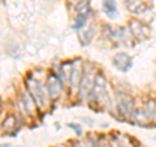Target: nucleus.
<instances>
[{"instance_id": "obj_7", "label": "nucleus", "mask_w": 156, "mask_h": 147, "mask_svg": "<svg viewBox=\"0 0 156 147\" xmlns=\"http://www.w3.org/2000/svg\"><path fill=\"white\" fill-rule=\"evenodd\" d=\"M113 65L120 72L126 73L131 68V65H133V59L124 52H120L113 57Z\"/></svg>"}, {"instance_id": "obj_1", "label": "nucleus", "mask_w": 156, "mask_h": 147, "mask_svg": "<svg viewBox=\"0 0 156 147\" xmlns=\"http://www.w3.org/2000/svg\"><path fill=\"white\" fill-rule=\"evenodd\" d=\"M108 100V95H107V89H105V80L104 77L99 74L96 77L94 82V86L90 91V102L91 104H103L104 102Z\"/></svg>"}, {"instance_id": "obj_6", "label": "nucleus", "mask_w": 156, "mask_h": 147, "mask_svg": "<svg viewBox=\"0 0 156 147\" xmlns=\"http://www.w3.org/2000/svg\"><path fill=\"white\" fill-rule=\"evenodd\" d=\"M61 90H62V83L61 80L58 78L56 74L51 73L47 78V92H48V96L51 98L52 100L57 99L61 94Z\"/></svg>"}, {"instance_id": "obj_10", "label": "nucleus", "mask_w": 156, "mask_h": 147, "mask_svg": "<svg viewBox=\"0 0 156 147\" xmlns=\"http://www.w3.org/2000/svg\"><path fill=\"white\" fill-rule=\"evenodd\" d=\"M103 7H104V12L108 14L111 18L116 17V14H117V8H116L115 0H104Z\"/></svg>"}, {"instance_id": "obj_9", "label": "nucleus", "mask_w": 156, "mask_h": 147, "mask_svg": "<svg viewBox=\"0 0 156 147\" xmlns=\"http://www.w3.org/2000/svg\"><path fill=\"white\" fill-rule=\"evenodd\" d=\"M126 5H128V9L133 13H140L146 11V4L143 0H128L126 2Z\"/></svg>"}, {"instance_id": "obj_4", "label": "nucleus", "mask_w": 156, "mask_h": 147, "mask_svg": "<svg viewBox=\"0 0 156 147\" xmlns=\"http://www.w3.org/2000/svg\"><path fill=\"white\" fill-rule=\"evenodd\" d=\"M119 115L121 116V119L124 120H134L135 117V108H134V103L126 95H121L119 99Z\"/></svg>"}, {"instance_id": "obj_2", "label": "nucleus", "mask_w": 156, "mask_h": 147, "mask_svg": "<svg viewBox=\"0 0 156 147\" xmlns=\"http://www.w3.org/2000/svg\"><path fill=\"white\" fill-rule=\"evenodd\" d=\"M27 90L30 92L31 98L35 102V104L39 108H46L47 106V94L43 86L35 80H27Z\"/></svg>"}, {"instance_id": "obj_5", "label": "nucleus", "mask_w": 156, "mask_h": 147, "mask_svg": "<svg viewBox=\"0 0 156 147\" xmlns=\"http://www.w3.org/2000/svg\"><path fill=\"white\" fill-rule=\"evenodd\" d=\"M129 29L133 37L138 41H144L150 37V27L144 22H140L138 20H131L129 22Z\"/></svg>"}, {"instance_id": "obj_8", "label": "nucleus", "mask_w": 156, "mask_h": 147, "mask_svg": "<svg viewBox=\"0 0 156 147\" xmlns=\"http://www.w3.org/2000/svg\"><path fill=\"white\" fill-rule=\"evenodd\" d=\"M17 125H18V122H17L16 116L9 115L5 117V120L3 121V130L5 131V133H13V131H16Z\"/></svg>"}, {"instance_id": "obj_11", "label": "nucleus", "mask_w": 156, "mask_h": 147, "mask_svg": "<svg viewBox=\"0 0 156 147\" xmlns=\"http://www.w3.org/2000/svg\"><path fill=\"white\" fill-rule=\"evenodd\" d=\"M86 18H87V13L86 12H80L78 13V17H77V21H76V25L73 26L76 29V30H80V29H82V26L86 23Z\"/></svg>"}, {"instance_id": "obj_3", "label": "nucleus", "mask_w": 156, "mask_h": 147, "mask_svg": "<svg viewBox=\"0 0 156 147\" xmlns=\"http://www.w3.org/2000/svg\"><path fill=\"white\" fill-rule=\"evenodd\" d=\"M134 119L139 122V124H148V122H154L156 119V102L150 100L146 103V106L138 112L135 111Z\"/></svg>"}]
</instances>
